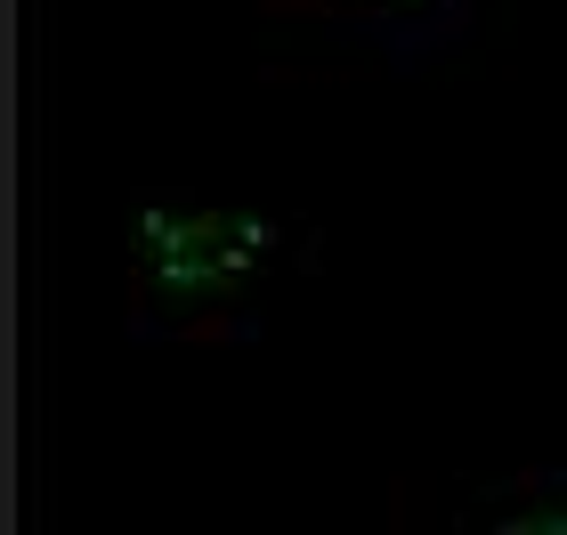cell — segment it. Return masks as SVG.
I'll list each match as a JSON object with an SVG mask.
<instances>
[{
	"label": "cell",
	"instance_id": "obj_3",
	"mask_svg": "<svg viewBox=\"0 0 567 535\" xmlns=\"http://www.w3.org/2000/svg\"><path fill=\"white\" fill-rule=\"evenodd\" d=\"M471 503H478V512H462V519H486V527H559L567 535V471L503 479V487H478Z\"/></svg>",
	"mask_w": 567,
	"mask_h": 535
},
{
	"label": "cell",
	"instance_id": "obj_2",
	"mask_svg": "<svg viewBox=\"0 0 567 535\" xmlns=\"http://www.w3.org/2000/svg\"><path fill=\"white\" fill-rule=\"evenodd\" d=\"M260 9L276 24H292V33L324 41V49L414 73V65H437L446 49H462L478 0H260Z\"/></svg>",
	"mask_w": 567,
	"mask_h": 535
},
{
	"label": "cell",
	"instance_id": "obj_1",
	"mask_svg": "<svg viewBox=\"0 0 567 535\" xmlns=\"http://www.w3.org/2000/svg\"><path fill=\"white\" fill-rule=\"evenodd\" d=\"M284 260V227L236 203L146 212L131 236V325L146 341H244L260 333Z\"/></svg>",
	"mask_w": 567,
	"mask_h": 535
}]
</instances>
